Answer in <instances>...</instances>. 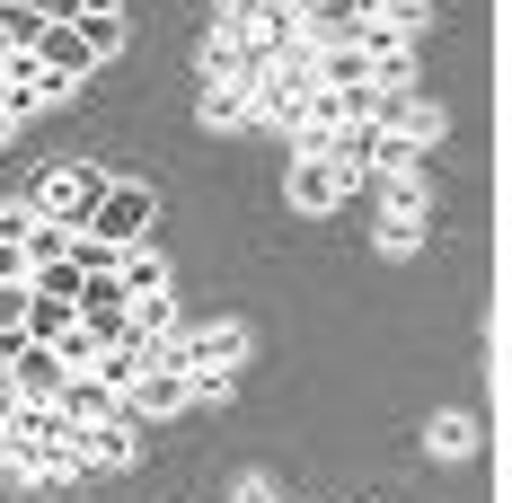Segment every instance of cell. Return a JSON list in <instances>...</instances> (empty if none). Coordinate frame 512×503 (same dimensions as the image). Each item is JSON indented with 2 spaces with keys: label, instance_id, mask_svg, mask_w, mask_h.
Instances as JSON below:
<instances>
[{
  "label": "cell",
  "instance_id": "14",
  "mask_svg": "<svg viewBox=\"0 0 512 503\" xmlns=\"http://www.w3.org/2000/svg\"><path fill=\"white\" fill-rule=\"evenodd\" d=\"M248 89L256 80H204V124L212 133H239L248 124Z\"/></svg>",
  "mask_w": 512,
  "mask_h": 503
},
{
  "label": "cell",
  "instance_id": "28",
  "mask_svg": "<svg viewBox=\"0 0 512 503\" xmlns=\"http://www.w3.org/2000/svg\"><path fill=\"white\" fill-rule=\"evenodd\" d=\"M389 9H398V0H354V18H389Z\"/></svg>",
  "mask_w": 512,
  "mask_h": 503
},
{
  "label": "cell",
  "instance_id": "8",
  "mask_svg": "<svg viewBox=\"0 0 512 503\" xmlns=\"http://www.w3.org/2000/svg\"><path fill=\"white\" fill-rule=\"evenodd\" d=\"M186 406H195V380H186V371H151V362H142V380L124 389V415H133V424H159V415H186Z\"/></svg>",
  "mask_w": 512,
  "mask_h": 503
},
{
  "label": "cell",
  "instance_id": "23",
  "mask_svg": "<svg viewBox=\"0 0 512 503\" xmlns=\"http://www.w3.org/2000/svg\"><path fill=\"white\" fill-rule=\"evenodd\" d=\"M0 283H27V248L18 239H0Z\"/></svg>",
  "mask_w": 512,
  "mask_h": 503
},
{
  "label": "cell",
  "instance_id": "13",
  "mask_svg": "<svg viewBox=\"0 0 512 503\" xmlns=\"http://www.w3.org/2000/svg\"><path fill=\"white\" fill-rule=\"evenodd\" d=\"M9 380H18V398H27V406H53V389H62V362H53L45 345H27L18 362H9Z\"/></svg>",
  "mask_w": 512,
  "mask_h": 503
},
{
  "label": "cell",
  "instance_id": "21",
  "mask_svg": "<svg viewBox=\"0 0 512 503\" xmlns=\"http://www.w3.org/2000/svg\"><path fill=\"white\" fill-rule=\"evenodd\" d=\"M415 203H424L415 177H380V212H415Z\"/></svg>",
  "mask_w": 512,
  "mask_h": 503
},
{
  "label": "cell",
  "instance_id": "24",
  "mask_svg": "<svg viewBox=\"0 0 512 503\" xmlns=\"http://www.w3.org/2000/svg\"><path fill=\"white\" fill-rule=\"evenodd\" d=\"M71 18H124V0H71Z\"/></svg>",
  "mask_w": 512,
  "mask_h": 503
},
{
  "label": "cell",
  "instance_id": "9",
  "mask_svg": "<svg viewBox=\"0 0 512 503\" xmlns=\"http://www.w3.org/2000/svg\"><path fill=\"white\" fill-rule=\"evenodd\" d=\"M195 71H204V80H265V53H256L248 36H239V27L221 18L204 45H195Z\"/></svg>",
  "mask_w": 512,
  "mask_h": 503
},
{
  "label": "cell",
  "instance_id": "12",
  "mask_svg": "<svg viewBox=\"0 0 512 503\" xmlns=\"http://www.w3.org/2000/svg\"><path fill=\"white\" fill-rule=\"evenodd\" d=\"M115 283H124V301H151V292H168V256L142 239V248H115Z\"/></svg>",
  "mask_w": 512,
  "mask_h": 503
},
{
  "label": "cell",
  "instance_id": "11",
  "mask_svg": "<svg viewBox=\"0 0 512 503\" xmlns=\"http://www.w3.org/2000/svg\"><path fill=\"white\" fill-rule=\"evenodd\" d=\"M53 415H62V424H106V415H124V398H115L106 380H89V371H62V389H53Z\"/></svg>",
  "mask_w": 512,
  "mask_h": 503
},
{
  "label": "cell",
  "instance_id": "1",
  "mask_svg": "<svg viewBox=\"0 0 512 503\" xmlns=\"http://www.w3.org/2000/svg\"><path fill=\"white\" fill-rule=\"evenodd\" d=\"M71 433L80 424H62L53 406H18L9 415V477H80V451H71Z\"/></svg>",
  "mask_w": 512,
  "mask_h": 503
},
{
  "label": "cell",
  "instance_id": "18",
  "mask_svg": "<svg viewBox=\"0 0 512 503\" xmlns=\"http://www.w3.org/2000/svg\"><path fill=\"white\" fill-rule=\"evenodd\" d=\"M424 442H433L442 459H468V451H477V415H433V433H424Z\"/></svg>",
  "mask_w": 512,
  "mask_h": 503
},
{
  "label": "cell",
  "instance_id": "3",
  "mask_svg": "<svg viewBox=\"0 0 512 503\" xmlns=\"http://www.w3.org/2000/svg\"><path fill=\"white\" fill-rule=\"evenodd\" d=\"M98 195H106V168H45L27 203H36L45 221H62V230H89V212H98Z\"/></svg>",
  "mask_w": 512,
  "mask_h": 503
},
{
  "label": "cell",
  "instance_id": "2",
  "mask_svg": "<svg viewBox=\"0 0 512 503\" xmlns=\"http://www.w3.org/2000/svg\"><path fill=\"white\" fill-rule=\"evenodd\" d=\"M159 221V195L142 186V177H106L98 212H89V239H106V248H142Z\"/></svg>",
  "mask_w": 512,
  "mask_h": 503
},
{
  "label": "cell",
  "instance_id": "20",
  "mask_svg": "<svg viewBox=\"0 0 512 503\" xmlns=\"http://www.w3.org/2000/svg\"><path fill=\"white\" fill-rule=\"evenodd\" d=\"M80 36H89V53H98V62H106V53L124 45V18H80Z\"/></svg>",
  "mask_w": 512,
  "mask_h": 503
},
{
  "label": "cell",
  "instance_id": "10",
  "mask_svg": "<svg viewBox=\"0 0 512 503\" xmlns=\"http://www.w3.org/2000/svg\"><path fill=\"white\" fill-rule=\"evenodd\" d=\"M345 186H354V177H345L327 151H292V203H301V212H336Z\"/></svg>",
  "mask_w": 512,
  "mask_h": 503
},
{
  "label": "cell",
  "instance_id": "5",
  "mask_svg": "<svg viewBox=\"0 0 512 503\" xmlns=\"http://www.w3.org/2000/svg\"><path fill=\"white\" fill-rule=\"evenodd\" d=\"M53 98H71V89L53 80L36 53H9V62H0V115H9V124H18V115H36V106H53Z\"/></svg>",
  "mask_w": 512,
  "mask_h": 503
},
{
  "label": "cell",
  "instance_id": "7",
  "mask_svg": "<svg viewBox=\"0 0 512 503\" xmlns=\"http://www.w3.org/2000/svg\"><path fill=\"white\" fill-rule=\"evenodd\" d=\"M71 451H80V468H133V459H142V424H133V415L80 424V433H71Z\"/></svg>",
  "mask_w": 512,
  "mask_h": 503
},
{
  "label": "cell",
  "instance_id": "15",
  "mask_svg": "<svg viewBox=\"0 0 512 503\" xmlns=\"http://www.w3.org/2000/svg\"><path fill=\"white\" fill-rule=\"evenodd\" d=\"M89 380H106V389H115V398H124V389H133V380H142V345H106L98 362H89Z\"/></svg>",
  "mask_w": 512,
  "mask_h": 503
},
{
  "label": "cell",
  "instance_id": "17",
  "mask_svg": "<svg viewBox=\"0 0 512 503\" xmlns=\"http://www.w3.org/2000/svg\"><path fill=\"white\" fill-rule=\"evenodd\" d=\"M407 248H424V203L415 212H380V256H407Z\"/></svg>",
  "mask_w": 512,
  "mask_h": 503
},
{
  "label": "cell",
  "instance_id": "22",
  "mask_svg": "<svg viewBox=\"0 0 512 503\" xmlns=\"http://www.w3.org/2000/svg\"><path fill=\"white\" fill-rule=\"evenodd\" d=\"M36 221H45L36 203H0V239H18V248H27V230H36Z\"/></svg>",
  "mask_w": 512,
  "mask_h": 503
},
{
  "label": "cell",
  "instance_id": "19",
  "mask_svg": "<svg viewBox=\"0 0 512 503\" xmlns=\"http://www.w3.org/2000/svg\"><path fill=\"white\" fill-rule=\"evenodd\" d=\"M45 353H53V362H62V371H89V362H98L106 345H98V336H89V327H80V318H71V327H62V336H53Z\"/></svg>",
  "mask_w": 512,
  "mask_h": 503
},
{
  "label": "cell",
  "instance_id": "27",
  "mask_svg": "<svg viewBox=\"0 0 512 503\" xmlns=\"http://www.w3.org/2000/svg\"><path fill=\"white\" fill-rule=\"evenodd\" d=\"M230 503H283V495H274L265 477H248V486H239V495H230Z\"/></svg>",
  "mask_w": 512,
  "mask_h": 503
},
{
  "label": "cell",
  "instance_id": "26",
  "mask_svg": "<svg viewBox=\"0 0 512 503\" xmlns=\"http://www.w3.org/2000/svg\"><path fill=\"white\" fill-rule=\"evenodd\" d=\"M18 353H27V327H0V371H9Z\"/></svg>",
  "mask_w": 512,
  "mask_h": 503
},
{
  "label": "cell",
  "instance_id": "6",
  "mask_svg": "<svg viewBox=\"0 0 512 503\" xmlns=\"http://www.w3.org/2000/svg\"><path fill=\"white\" fill-rule=\"evenodd\" d=\"M177 345H186V380L195 371H239L248 362V327L239 318H212V327H186Z\"/></svg>",
  "mask_w": 512,
  "mask_h": 503
},
{
  "label": "cell",
  "instance_id": "16",
  "mask_svg": "<svg viewBox=\"0 0 512 503\" xmlns=\"http://www.w3.org/2000/svg\"><path fill=\"white\" fill-rule=\"evenodd\" d=\"M71 327V301H53V292H27V345H53Z\"/></svg>",
  "mask_w": 512,
  "mask_h": 503
},
{
  "label": "cell",
  "instance_id": "4",
  "mask_svg": "<svg viewBox=\"0 0 512 503\" xmlns=\"http://www.w3.org/2000/svg\"><path fill=\"white\" fill-rule=\"evenodd\" d=\"M36 62H45L53 80H62V89H80V80H89V71H98V53H89V36H80V18H45V27H36Z\"/></svg>",
  "mask_w": 512,
  "mask_h": 503
},
{
  "label": "cell",
  "instance_id": "29",
  "mask_svg": "<svg viewBox=\"0 0 512 503\" xmlns=\"http://www.w3.org/2000/svg\"><path fill=\"white\" fill-rule=\"evenodd\" d=\"M221 9H239V0H221Z\"/></svg>",
  "mask_w": 512,
  "mask_h": 503
},
{
  "label": "cell",
  "instance_id": "25",
  "mask_svg": "<svg viewBox=\"0 0 512 503\" xmlns=\"http://www.w3.org/2000/svg\"><path fill=\"white\" fill-rule=\"evenodd\" d=\"M18 406H27V398H18V380L0 371V433H9V415H18Z\"/></svg>",
  "mask_w": 512,
  "mask_h": 503
}]
</instances>
